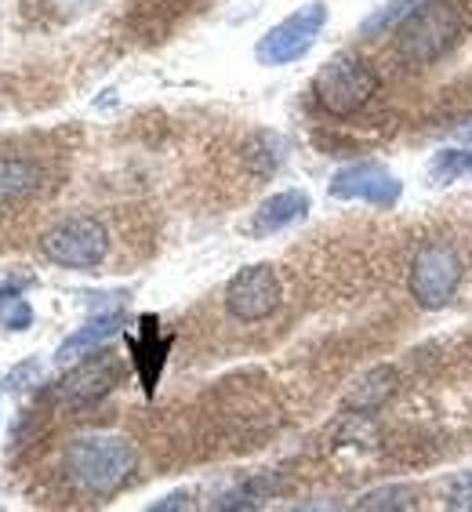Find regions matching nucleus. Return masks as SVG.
Wrapping results in <instances>:
<instances>
[{
    "label": "nucleus",
    "instance_id": "obj_12",
    "mask_svg": "<svg viewBox=\"0 0 472 512\" xmlns=\"http://www.w3.org/2000/svg\"><path fill=\"white\" fill-rule=\"evenodd\" d=\"M40 182H44L40 164L22 160V157H0V211L11 204L30 200L40 189Z\"/></svg>",
    "mask_w": 472,
    "mask_h": 512
},
{
    "label": "nucleus",
    "instance_id": "obj_3",
    "mask_svg": "<svg viewBox=\"0 0 472 512\" xmlns=\"http://www.w3.org/2000/svg\"><path fill=\"white\" fill-rule=\"evenodd\" d=\"M374 95H378V73L360 55H335L313 77V99L331 117H353Z\"/></svg>",
    "mask_w": 472,
    "mask_h": 512
},
{
    "label": "nucleus",
    "instance_id": "obj_9",
    "mask_svg": "<svg viewBox=\"0 0 472 512\" xmlns=\"http://www.w3.org/2000/svg\"><path fill=\"white\" fill-rule=\"evenodd\" d=\"M120 375H124V367H120L117 356L95 349V353L80 356V364L62 378L55 393H59L62 404H73V407L95 404V400H102L106 393L117 389Z\"/></svg>",
    "mask_w": 472,
    "mask_h": 512
},
{
    "label": "nucleus",
    "instance_id": "obj_4",
    "mask_svg": "<svg viewBox=\"0 0 472 512\" xmlns=\"http://www.w3.org/2000/svg\"><path fill=\"white\" fill-rule=\"evenodd\" d=\"M40 251L62 269H99L109 255V233L99 218L73 215L40 237Z\"/></svg>",
    "mask_w": 472,
    "mask_h": 512
},
{
    "label": "nucleus",
    "instance_id": "obj_1",
    "mask_svg": "<svg viewBox=\"0 0 472 512\" xmlns=\"http://www.w3.org/2000/svg\"><path fill=\"white\" fill-rule=\"evenodd\" d=\"M138 451L128 436H80L66 451V476L73 487L88 494H117L135 476Z\"/></svg>",
    "mask_w": 472,
    "mask_h": 512
},
{
    "label": "nucleus",
    "instance_id": "obj_6",
    "mask_svg": "<svg viewBox=\"0 0 472 512\" xmlns=\"http://www.w3.org/2000/svg\"><path fill=\"white\" fill-rule=\"evenodd\" d=\"M324 22H327V8L320 0L298 8L295 15H287L284 22H276L273 30L258 40V48H255L258 62H262V66H287V62H298L305 51L316 44Z\"/></svg>",
    "mask_w": 472,
    "mask_h": 512
},
{
    "label": "nucleus",
    "instance_id": "obj_17",
    "mask_svg": "<svg viewBox=\"0 0 472 512\" xmlns=\"http://www.w3.org/2000/svg\"><path fill=\"white\" fill-rule=\"evenodd\" d=\"M414 8V0H396V4H385L378 15H371V19L364 22V33L367 37H374V33H389L393 26H400V22L407 19V11Z\"/></svg>",
    "mask_w": 472,
    "mask_h": 512
},
{
    "label": "nucleus",
    "instance_id": "obj_7",
    "mask_svg": "<svg viewBox=\"0 0 472 512\" xmlns=\"http://www.w3.org/2000/svg\"><path fill=\"white\" fill-rule=\"evenodd\" d=\"M280 295H284V287H280L276 269L269 262H258V266L240 269L226 284V309L240 324H258L276 313Z\"/></svg>",
    "mask_w": 472,
    "mask_h": 512
},
{
    "label": "nucleus",
    "instance_id": "obj_5",
    "mask_svg": "<svg viewBox=\"0 0 472 512\" xmlns=\"http://www.w3.org/2000/svg\"><path fill=\"white\" fill-rule=\"evenodd\" d=\"M458 284H462V258L451 244H429L414 255L407 287H411V298L422 309L451 306L454 295H458Z\"/></svg>",
    "mask_w": 472,
    "mask_h": 512
},
{
    "label": "nucleus",
    "instance_id": "obj_2",
    "mask_svg": "<svg viewBox=\"0 0 472 512\" xmlns=\"http://www.w3.org/2000/svg\"><path fill=\"white\" fill-rule=\"evenodd\" d=\"M458 37H462V11L454 0H414V8L396 30L400 55L414 66H433L458 44Z\"/></svg>",
    "mask_w": 472,
    "mask_h": 512
},
{
    "label": "nucleus",
    "instance_id": "obj_10",
    "mask_svg": "<svg viewBox=\"0 0 472 512\" xmlns=\"http://www.w3.org/2000/svg\"><path fill=\"white\" fill-rule=\"evenodd\" d=\"M305 211H309V193H302V189H284V193H276V197H269L266 204L258 207L255 218H251V233H255V237L280 233V229L295 226L298 218H305Z\"/></svg>",
    "mask_w": 472,
    "mask_h": 512
},
{
    "label": "nucleus",
    "instance_id": "obj_14",
    "mask_svg": "<svg viewBox=\"0 0 472 512\" xmlns=\"http://www.w3.org/2000/svg\"><path fill=\"white\" fill-rule=\"evenodd\" d=\"M396 371L393 367H374L367 371L360 382L353 385V393L345 396V407H353V411H374V407H382L389 396L396 393Z\"/></svg>",
    "mask_w": 472,
    "mask_h": 512
},
{
    "label": "nucleus",
    "instance_id": "obj_11",
    "mask_svg": "<svg viewBox=\"0 0 472 512\" xmlns=\"http://www.w3.org/2000/svg\"><path fill=\"white\" fill-rule=\"evenodd\" d=\"M120 327H124V316H120V313L95 316V320H88L84 327H77V331H73V335L59 345L55 360H59V364H73V360H80V356L95 353L99 345H106L109 338L117 335Z\"/></svg>",
    "mask_w": 472,
    "mask_h": 512
},
{
    "label": "nucleus",
    "instance_id": "obj_18",
    "mask_svg": "<svg viewBox=\"0 0 472 512\" xmlns=\"http://www.w3.org/2000/svg\"><path fill=\"white\" fill-rule=\"evenodd\" d=\"M189 498L186 494H171V498H164V502H157V509H186Z\"/></svg>",
    "mask_w": 472,
    "mask_h": 512
},
{
    "label": "nucleus",
    "instance_id": "obj_16",
    "mask_svg": "<svg viewBox=\"0 0 472 512\" xmlns=\"http://www.w3.org/2000/svg\"><path fill=\"white\" fill-rule=\"evenodd\" d=\"M472 175V149H443L433 160L436 182H454V178Z\"/></svg>",
    "mask_w": 472,
    "mask_h": 512
},
{
    "label": "nucleus",
    "instance_id": "obj_13",
    "mask_svg": "<svg viewBox=\"0 0 472 512\" xmlns=\"http://www.w3.org/2000/svg\"><path fill=\"white\" fill-rule=\"evenodd\" d=\"M131 353H135V367H138V378H142V389L153 393L160 371H164V356H168V342L157 335V316H146V320H142V335L131 338Z\"/></svg>",
    "mask_w": 472,
    "mask_h": 512
},
{
    "label": "nucleus",
    "instance_id": "obj_15",
    "mask_svg": "<svg viewBox=\"0 0 472 512\" xmlns=\"http://www.w3.org/2000/svg\"><path fill=\"white\" fill-rule=\"evenodd\" d=\"M0 327H8V331H30L33 327V306L19 291L0 295Z\"/></svg>",
    "mask_w": 472,
    "mask_h": 512
},
{
    "label": "nucleus",
    "instance_id": "obj_8",
    "mask_svg": "<svg viewBox=\"0 0 472 512\" xmlns=\"http://www.w3.org/2000/svg\"><path fill=\"white\" fill-rule=\"evenodd\" d=\"M331 197L338 200H364L374 207H393L404 193L400 178L393 171L378 164V160H360V164H349V168H338L331 175Z\"/></svg>",
    "mask_w": 472,
    "mask_h": 512
}]
</instances>
